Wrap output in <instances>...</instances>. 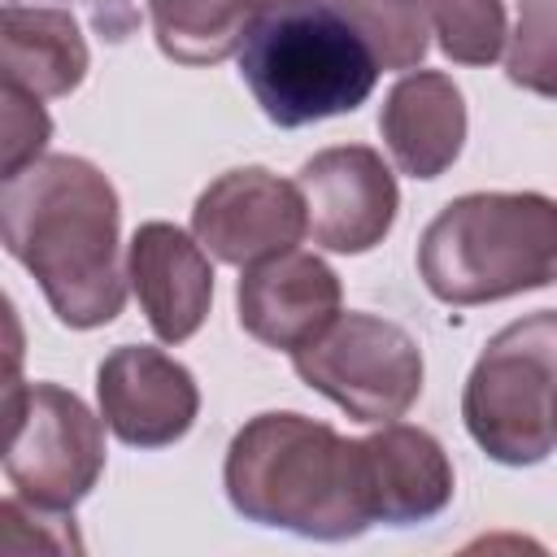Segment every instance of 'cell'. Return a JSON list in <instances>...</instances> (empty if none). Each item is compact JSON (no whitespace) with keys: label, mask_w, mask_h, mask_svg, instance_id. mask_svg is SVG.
I'll use <instances>...</instances> for the list:
<instances>
[{"label":"cell","mask_w":557,"mask_h":557,"mask_svg":"<svg viewBox=\"0 0 557 557\" xmlns=\"http://www.w3.org/2000/svg\"><path fill=\"white\" fill-rule=\"evenodd\" d=\"M357 457L370 522H426L453 500V466L422 426L383 422V431L357 440Z\"/></svg>","instance_id":"obj_13"},{"label":"cell","mask_w":557,"mask_h":557,"mask_svg":"<svg viewBox=\"0 0 557 557\" xmlns=\"http://www.w3.org/2000/svg\"><path fill=\"white\" fill-rule=\"evenodd\" d=\"M91 9H96V22L104 26V30H117V22H113V9H126V0H87Z\"/></svg>","instance_id":"obj_21"},{"label":"cell","mask_w":557,"mask_h":557,"mask_svg":"<svg viewBox=\"0 0 557 557\" xmlns=\"http://www.w3.org/2000/svg\"><path fill=\"white\" fill-rule=\"evenodd\" d=\"M226 496L261 527L348 540L370 527L357 440L305 413H261L226 448Z\"/></svg>","instance_id":"obj_2"},{"label":"cell","mask_w":557,"mask_h":557,"mask_svg":"<svg viewBox=\"0 0 557 557\" xmlns=\"http://www.w3.org/2000/svg\"><path fill=\"white\" fill-rule=\"evenodd\" d=\"M418 274L444 305H487L557 283V200L540 191H470L418 239Z\"/></svg>","instance_id":"obj_3"},{"label":"cell","mask_w":557,"mask_h":557,"mask_svg":"<svg viewBox=\"0 0 557 557\" xmlns=\"http://www.w3.org/2000/svg\"><path fill=\"white\" fill-rule=\"evenodd\" d=\"M296 374L357 422H396L422 392L418 339L379 313H339L292 352Z\"/></svg>","instance_id":"obj_7"},{"label":"cell","mask_w":557,"mask_h":557,"mask_svg":"<svg viewBox=\"0 0 557 557\" xmlns=\"http://www.w3.org/2000/svg\"><path fill=\"white\" fill-rule=\"evenodd\" d=\"M366 35L326 0L261 13L239 44V74L274 126L352 113L379 78Z\"/></svg>","instance_id":"obj_4"},{"label":"cell","mask_w":557,"mask_h":557,"mask_svg":"<svg viewBox=\"0 0 557 557\" xmlns=\"http://www.w3.org/2000/svg\"><path fill=\"white\" fill-rule=\"evenodd\" d=\"M505 74L522 91L557 96V0H518Z\"/></svg>","instance_id":"obj_19"},{"label":"cell","mask_w":557,"mask_h":557,"mask_svg":"<svg viewBox=\"0 0 557 557\" xmlns=\"http://www.w3.org/2000/svg\"><path fill=\"white\" fill-rule=\"evenodd\" d=\"M383 144L400 174L409 178H440L466 144V100L457 83L440 70L405 74L379 113Z\"/></svg>","instance_id":"obj_14"},{"label":"cell","mask_w":557,"mask_h":557,"mask_svg":"<svg viewBox=\"0 0 557 557\" xmlns=\"http://www.w3.org/2000/svg\"><path fill=\"white\" fill-rule=\"evenodd\" d=\"M96 396L104 426L131 448H165L183 440L200 409L191 370L144 344H122L100 361Z\"/></svg>","instance_id":"obj_10"},{"label":"cell","mask_w":557,"mask_h":557,"mask_svg":"<svg viewBox=\"0 0 557 557\" xmlns=\"http://www.w3.org/2000/svg\"><path fill=\"white\" fill-rule=\"evenodd\" d=\"M239 326L265 348L296 352L339 318L335 270L300 248L257 261L239 278Z\"/></svg>","instance_id":"obj_11"},{"label":"cell","mask_w":557,"mask_h":557,"mask_svg":"<svg viewBox=\"0 0 557 557\" xmlns=\"http://www.w3.org/2000/svg\"><path fill=\"white\" fill-rule=\"evenodd\" d=\"M157 44L170 61L213 65L231 57L257 22L252 0H148Z\"/></svg>","instance_id":"obj_16"},{"label":"cell","mask_w":557,"mask_h":557,"mask_svg":"<svg viewBox=\"0 0 557 557\" xmlns=\"http://www.w3.org/2000/svg\"><path fill=\"white\" fill-rule=\"evenodd\" d=\"M131 287L148 313V326L165 344H183L200 331L213 305V265L200 239L170 222H144L126 248Z\"/></svg>","instance_id":"obj_12"},{"label":"cell","mask_w":557,"mask_h":557,"mask_svg":"<svg viewBox=\"0 0 557 557\" xmlns=\"http://www.w3.org/2000/svg\"><path fill=\"white\" fill-rule=\"evenodd\" d=\"M104 470V426L61 383L4 387V474L39 509L70 513Z\"/></svg>","instance_id":"obj_6"},{"label":"cell","mask_w":557,"mask_h":557,"mask_svg":"<svg viewBox=\"0 0 557 557\" xmlns=\"http://www.w3.org/2000/svg\"><path fill=\"white\" fill-rule=\"evenodd\" d=\"M296 183L305 191L309 235L331 252H370L396 222V178L387 161L366 144L309 157Z\"/></svg>","instance_id":"obj_9"},{"label":"cell","mask_w":557,"mask_h":557,"mask_svg":"<svg viewBox=\"0 0 557 557\" xmlns=\"http://www.w3.org/2000/svg\"><path fill=\"white\" fill-rule=\"evenodd\" d=\"M461 418L500 466H535L557 448V309L509 322L479 352Z\"/></svg>","instance_id":"obj_5"},{"label":"cell","mask_w":557,"mask_h":557,"mask_svg":"<svg viewBox=\"0 0 557 557\" xmlns=\"http://www.w3.org/2000/svg\"><path fill=\"white\" fill-rule=\"evenodd\" d=\"M191 231L205 252L248 270L296 248L309 235L305 191L300 183H287L261 165L231 170L200 191L191 209Z\"/></svg>","instance_id":"obj_8"},{"label":"cell","mask_w":557,"mask_h":557,"mask_svg":"<svg viewBox=\"0 0 557 557\" xmlns=\"http://www.w3.org/2000/svg\"><path fill=\"white\" fill-rule=\"evenodd\" d=\"M117 191L83 157L52 152L30 161L0 187V235L22 261L52 313L91 331L122 313L126 278L117 265Z\"/></svg>","instance_id":"obj_1"},{"label":"cell","mask_w":557,"mask_h":557,"mask_svg":"<svg viewBox=\"0 0 557 557\" xmlns=\"http://www.w3.org/2000/svg\"><path fill=\"white\" fill-rule=\"evenodd\" d=\"M0 178H13L22 174L30 161L44 157V144L52 135V122L39 104L35 91L17 87V83H4L0 87Z\"/></svg>","instance_id":"obj_20"},{"label":"cell","mask_w":557,"mask_h":557,"mask_svg":"<svg viewBox=\"0 0 557 557\" xmlns=\"http://www.w3.org/2000/svg\"><path fill=\"white\" fill-rule=\"evenodd\" d=\"M431 35L461 65H492L509 39L500 0H426Z\"/></svg>","instance_id":"obj_18"},{"label":"cell","mask_w":557,"mask_h":557,"mask_svg":"<svg viewBox=\"0 0 557 557\" xmlns=\"http://www.w3.org/2000/svg\"><path fill=\"white\" fill-rule=\"evenodd\" d=\"M0 70L4 83H17L39 100L70 96L87 74L78 22L65 9H26L9 0L0 17Z\"/></svg>","instance_id":"obj_15"},{"label":"cell","mask_w":557,"mask_h":557,"mask_svg":"<svg viewBox=\"0 0 557 557\" xmlns=\"http://www.w3.org/2000/svg\"><path fill=\"white\" fill-rule=\"evenodd\" d=\"M335 4L374 48L383 70H413L426 57V0H326Z\"/></svg>","instance_id":"obj_17"}]
</instances>
